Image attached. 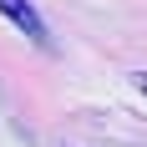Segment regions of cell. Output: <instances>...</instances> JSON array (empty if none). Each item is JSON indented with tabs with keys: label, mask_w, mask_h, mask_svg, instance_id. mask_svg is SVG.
<instances>
[{
	"label": "cell",
	"mask_w": 147,
	"mask_h": 147,
	"mask_svg": "<svg viewBox=\"0 0 147 147\" xmlns=\"http://www.w3.org/2000/svg\"><path fill=\"white\" fill-rule=\"evenodd\" d=\"M132 81H137V91H142V96H147V71H137Z\"/></svg>",
	"instance_id": "7a4b0ae2"
},
{
	"label": "cell",
	"mask_w": 147,
	"mask_h": 147,
	"mask_svg": "<svg viewBox=\"0 0 147 147\" xmlns=\"http://www.w3.org/2000/svg\"><path fill=\"white\" fill-rule=\"evenodd\" d=\"M0 15H5V20H10V26L20 30L30 46H51V30H46L41 10H36L30 0H0Z\"/></svg>",
	"instance_id": "6da1fadb"
}]
</instances>
